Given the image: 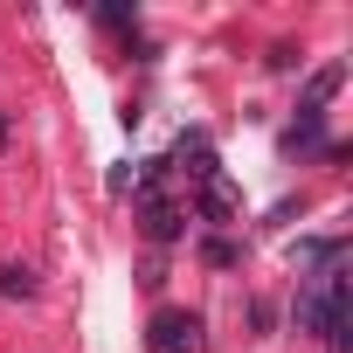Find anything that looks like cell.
Here are the masks:
<instances>
[{"instance_id":"obj_1","label":"cell","mask_w":353,"mask_h":353,"mask_svg":"<svg viewBox=\"0 0 353 353\" xmlns=\"http://www.w3.org/2000/svg\"><path fill=\"white\" fill-rule=\"evenodd\" d=\"M152 353H201V319L194 312H152Z\"/></svg>"},{"instance_id":"obj_4","label":"cell","mask_w":353,"mask_h":353,"mask_svg":"<svg viewBox=\"0 0 353 353\" xmlns=\"http://www.w3.org/2000/svg\"><path fill=\"white\" fill-rule=\"evenodd\" d=\"M181 222H188L181 208H166V201H145V236H152V243H173V236H181Z\"/></svg>"},{"instance_id":"obj_3","label":"cell","mask_w":353,"mask_h":353,"mask_svg":"<svg viewBox=\"0 0 353 353\" xmlns=\"http://www.w3.org/2000/svg\"><path fill=\"white\" fill-rule=\"evenodd\" d=\"M236 208H243V201H236V188L222 181V173H215V181H201V215H208V222H229Z\"/></svg>"},{"instance_id":"obj_5","label":"cell","mask_w":353,"mask_h":353,"mask_svg":"<svg viewBox=\"0 0 353 353\" xmlns=\"http://www.w3.org/2000/svg\"><path fill=\"white\" fill-rule=\"evenodd\" d=\"M201 263H215V270H236V263H243V250H236L229 236H208V243H201Z\"/></svg>"},{"instance_id":"obj_2","label":"cell","mask_w":353,"mask_h":353,"mask_svg":"<svg viewBox=\"0 0 353 353\" xmlns=\"http://www.w3.org/2000/svg\"><path fill=\"white\" fill-rule=\"evenodd\" d=\"M346 83V63H325V70H312V83H305V104H298V118H319L325 111V97Z\"/></svg>"},{"instance_id":"obj_6","label":"cell","mask_w":353,"mask_h":353,"mask_svg":"<svg viewBox=\"0 0 353 353\" xmlns=\"http://www.w3.org/2000/svg\"><path fill=\"white\" fill-rule=\"evenodd\" d=\"M0 291H8V298H35V270L28 263H8V270H0Z\"/></svg>"}]
</instances>
